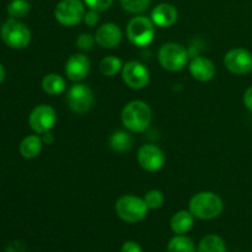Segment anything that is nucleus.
Listing matches in <instances>:
<instances>
[{"label":"nucleus","mask_w":252,"mask_h":252,"mask_svg":"<svg viewBox=\"0 0 252 252\" xmlns=\"http://www.w3.org/2000/svg\"><path fill=\"white\" fill-rule=\"evenodd\" d=\"M224 208L223 201L214 192L203 191L194 194L189 203V211L194 216V218L202 220H211L221 214Z\"/></svg>","instance_id":"f257e3e1"},{"label":"nucleus","mask_w":252,"mask_h":252,"mask_svg":"<svg viewBox=\"0 0 252 252\" xmlns=\"http://www.w3.org/2000/svg\"><path fill=\"white\" fill-rule=\"evenodd\" d=\"M121 121L130 132H144L152 122V108L144 101H130L123 107Z\"/></svg>","instance_id":"f03ea898"},{"label":"nucleus","mask_w":252,"mask_h":252,"mask_svg":"<svg viewBox=\"0 0 252 252\" xmlns=\"http://www.w3.org/2000/svg\"><path fill=\"white\" fill-rule=\"evenodd\" d=\"M116 214L129 224L140 223L147 217L148 207L144 199L133 194L120 197L115 204Z\"/></svg>","instance_id":"7ed1b4c3"},{"label":"nucleus","mask_w":252,"mask_h":252,"mask_svg":"<svg viewBox=\"0 0 252 252\" xmlns=\"http://www.w3.org/2000/svg\"><path fill=\"white\" fill-rule=\"evenodd\" d=\"M0 36L4 43L12 49H24L31 42V31L29 27L20 20L11 17L0 27Z\"/></svg>","instance_id":"20e7f679"},{"label":"nucleus","mask_w":252,"mask_h":252,"mask_svg":"<svg viewBox=\"0 0 252 252\" xmlns=\"http://www.w3.org/2000/svg\"><path fill=\"white\" fill-rule=\"evenodd\" d=\"M155 36V24L147 16H135L128 22L127 37L132 44L137 47H147Z\"/></svg>","instance_id":"39448f33"},{"label":"nucleus","mask_w":252,"mask_h":252,"mask_svg":"<svg viewBox=\"0 0 252 252\" xmlns=\"http://www.w3.org/2000/svg\"><path fill=\"white\" fill-rule=\"evenodd\" d=\"M160 65L169 71H180L189 62V52L184 46L175 42H169L160 47L158 53Z\"/></svg>","instance_id":"423d86ee"},{"label":"nucleus","mask_w":252,"mask_h":252,"mask_svg":"<svg viewBox=\"0 0 252 252\" xmlns=\"http://www.w3.org/2000/svg\"><path fill=\"white\" fill-rule=\"evenodd\" d=\"M85 12L81 0H61L54 9V17L63 26H75L83 21Z\"/></svg>","instance_id":"0eeeda50"},{"label":"nucleus","mask_w":252,"mask_h":252,"mask_svg":"<svg viewBox=\"0 0 252 252\" xmlns=\"http://www.w3.org/2000/svg\"><path fill=\"white\" fill-rule=\"evenodd\" d=\"M57 122V112L52 106L42 103L36 106L29 116V126L36 134L51 132Z\"/></svg>","instance_id":"6e6552de"},{"label":"nucleus","mask_w":252,"mask_h":252,"mask_svg":"<svg viewBox=\"0 0 252 252\" xmlns=\"http://www.w3.org/2000/svg\"><path fill=\"white\" fill-rule=\"evenodd\" d=\"M94 101L95 97L93 90L84 84H74L66 93V102L74 113L81 115L88 112L93 107Z\"/></svg>","instance_id":"1a4fd4ad"},{"label":"nucleus","mask_w":252,"mask_h":252,"mask_svg":"<svg viewBox=\"0 0 252 252\" xmlns=\"http://www.w3.org/2000/svg\"><path fill=\"white\" fill-rule=\"evenodd\" d=\"M121 73L126 85L133 90H142L148 86L150 81V73L148 68L137 61H130L123 64Z\"/></svg>","instance_id":"9d476101"},{"label":"nucleus","mask_w":252,"mask_h":252,"mask_svg":"<svg viewBox=\"0 0 252 252\" xmlns=\"http://www.w3.org/2000/svg\"><path fill=\"white\" fill-rule=\"evenodd\" d=\"M224 65L236 75L249 74L252 70V53L245 48L230 49L224 57Z\"/></svg>","instance_id":"9b49d317"},{"label":"nucleus","mask_w":252,"mask_h":252,"mask_svg":"<svg viewBox=\"0 0 252 252\" xmlns=\"http://www.w3.org/2000/svg\"><path fill=\"white\" fill-rule=\"evenodd\" d=\"M137 159L142 169L148 172H157L165 165V155L159 147L154 144H144L139 148Z\"/></svg>","instance_id":"f8f14e48"},{"label":"nucleus","mask_w":252,"mask_h":252,"mask_svg":"<svg viewBox=\"0 0 252 252\" xmlns=\"http://www.w3.org/2000/svg\"><path fill=\"white\" fill-rule=\"evenodd\" d=\"M90 59L83 53H76L69 57L65 63V75L71 81H81L90 73Z\"/></svg>","instance_id":"ddd939ff"},{"label":"nucleus","mask_w":252,"mask_h":252,"mask_svg":"<svg viewBox=\"0 0 252 252\" xmlns=\"http://www.w3.org/2000/svg\"><path fill=\"white\" fill-rule=\"evenodd\" d=\"M96 43L105 49L116 48L122 41V31L112 22L101 25L95 33Z\"/></svg>","instance_id":"4468645a"},{"label":"nucleus","mask_w":252,"mask_h":252,"mask_svg":"<svg viewBox=\"0 0 252 252\" xmlns=\"http://www.w3.org/2000/svg\"><path fill=\"white\" fill-rule=\"evenodd\" d=\"M189 74L201 83L212 80L216 75V66H214L213 62L201 56H196L192 58V61L189 62Z\"/></svg>","instance_id":"2eb2a0df"},{"label":"nucleus","mask_w":252,"mask_h":252,"mask_svg":"<svg viewBox=\"0 0 252 252\" xmlns=\"http://www.w3.org/2000/svg\"><path fill=\"white\" fill-rule=\"evenodd\" d=\"M177 17H179V12L174 5L161 2L153 9L150 19L153 20L155 26L171 27L177 21Z\"/></svg>","instance_id":"dca6fc26"},{"label":"nucleus","mask_w":252,"mask_h":252,"mask_svg":"<svg viewBox=\"0 0 252 252\" xmlns=\"http://www.w3.org/2000/svg\"><path fill=\"white\" fill-rule=\"evenodd\" d=\"M43 148V140L39 134H30L21 140L19 145V152L25 159H34L38 157Z\"/></svg>","instance_id":"f3484780"},{"label":"nucleus","mask_w":252,"mask_h":252,"mask_svg":"<svg viewBox=\"0 0 252 252\" xmlns=\"http://www.w3.org/2000/svg\"><path fill=\"white\" fill-rule=\"evenodd\" d=\"M193 224L194 216L189 211H185V209L176 212L172 216L171 221H170L171 230L176 235H185L186 233H189L192 226H193Z\"/></svg>","instance_id":"a211bd4d"},{"label":"nucleus","mask_w":252,"mask_h":252,"mask_svg":"<svg viewBox=\"0 0 252 252\" xmlns=\"http://www.w3.org/2000/svg\"><path fill=\"white\" fill-rule=\"evenodd\" d=\"M42 89L48 95L57 96L65 91L66 84L65 80L59 74L49 73L44 75V78L42 79Z\"/></svg>","instance_id":"6ab92c4d"},{"label":"nucleus","mask_w":252,"mask_h":252,"mask_svg":"<svg viewBox=\"0 0 252 252\" xmlns=\"http://www.w3.org/2000/svg\"><path fill=\"white\" fill-rule=\"evenodd\" d=\"M108 142H110V147L113 152L123 154V153L130 150L133 145V138L130 137L129 133L125 132V130H116L111 134Z\"/></svg>","instance_id":"aec40b11"},{"label":"nucleus","mask_w":252,"mask_h":252,"mask_svg":"<svg viewBox=\"0 0 252 252\" xmlns=\"http://www.w3.org/2000/svg\"><path fill=\"white\" fill-rule=\"evenodd\" d=\"M197 252H226V245L219 235L209 234L202 239Z\"/></svg>","instance_id":"412c9836"},{"label":"nucleus","mask_w":252,"mask_h":252,"mask_svg":"<svg viewBox=\"0 0 252 252\" xmlns=\"http://www.w3.org/2000/svg\"><path fill=\"white\" fill-rule=\"evenodd\" d=\"M167 252H196V246L187 236L176 235L167 244Z\"/></svg>","instance_id":"4be33fe9"},{"label":"nucleus","mask_w":252,"mask_h":252,"mask_svg":"<svg viewBox=\"0 0 252 252\" xmlns=\"http://www.w3.org/2000/svg\"><path fill=\"white\" fill-rule=\"evenodd\" d=\"M123 68V63L118 57L107 56L100 62V71L105 76H115Z\"/></svg>","instance_id":"5701e85b"},{"label":"nucleus","mask_w":252,"mask_h":252,"mask_svg":"<svg viewBox=\"0 0 252 252\" xmlns=\"http://www.w3.org/2000/svg\"><path fill=\"white\" fill-rule=\"evenodd\" d=\"M7 15L11 19H24L29 15L31 5L27 0H11L7 5Z\"/></svg>","instance_id":"b1692460"},{"label":"nucleus","mask_w":252,"mask_h":252,"mask_svg":"<svg viewBox=\"0 0 252 252\" xmlns=\"http://www.w3.org/2000/svg\"><path fill=\"white\" fill-rule=\"evenodd\" d=\"M126 11L130 14H140L150 6L152 0H120Z\"/></svg>","instance_id":"393cba45"},{"label":"nucleus","mask_w":252,"mask_h":252,"mask_svg":"<svg viewBox=\"0 0 252 252\" xmlns=\"http://www.w3.org/2000/svg\"><path fill=\"white\" fill-rule=\"evenodd\" d=\"M144 202L147 204L148 209H158L164 204L165 197L160 189H152V191L147 192L144 196Z\"/></svg>","instance_id":"a878e982"},{"label":"nucleus","mask_w":252,"mask_h":252,"mask_svg":"<svg viewBox=\"0 0 252 252\" xmlns=\"http://www.w3.org/2000/svg\"><path fill=\"white\" fill-rule=\"evenodd\" d=\"M95 36H93L91 33H81L76 38V46L81 51H90L95 46Z\"/></svg>","instance_id":"bb28decb"},{"label":"nucleus","mask_w":252,"mask_h":252,"mask_svg":"<svg viewBox=\"0 0 252 252\" xmlns=\"http://www.w3.org/2000/svg\"><path fill=\"white\" fill-rule=\"evenodd\" d=\"M84 4L91 10L96 11H105L111 5L113 4V0H84Z\"/></svg>","instance_id":"cd10ccee"},{"label":"nucleus","mask_w":252,"mask_h":252,"mask_svg":"<svg viewBox=\"0 0 252 252\" xmlns=\"http://www.w3.org/2000/svg\"><path fill=\"white\" fill-rule=\"evenodd\" d=\"M98 20H100V17H98V11H96V10L90 9L88 12H85V15H84V22H85V25H88V26L90 27L96 26Z\"/></svg>","instance_id":"c85d7f7f"},{"label":"nucleus","mask_w":252,"mask_h":252,"mask_svg":"<svg viewBox=\"0 0 252 252\" xmlns=\"http://www.w3.org/2000/svg\"><path fill=\"white\" fill-rule=\"evenodd\" d=\"M121 252H144L143 251L142 246L135 241H126L122 245Z\"/></svg>","instance_id":"c756f323"},{"label":"nucleus","mask_w":252,"mask_h":252,"mask_svg":"<svg viewBox=\"0 0 252 252\" xmlns=\"http://www.w3.org/2000/svg\"><path fill=\"white\" fill-rule=\"evenodd\" d=\"M244 105L246 106V108H248L249 111L252 112V86H250V88L245 91V94H244Z\"/></svg>","instance_id":"7c9ffc66"},{"label":"nucleus","mask_w":252,"mask_h":252,"mask_svg":"<svg viewBox=\"0 0 252 252\" xmlns=\"http://www.w3.org/2000/svg\"><path fill=\"white\" fill-rule=\"evenodd\" d=\"M42 140H43V144L51 145L52 143L54 142V138H53V135L51 134V132H48V133H44V134H42Z\"/></svg>","instance_id":"2f4dec72"},{"label":"nucleus","mask_w":252,"mask_h":252,"mask_svg":"<svg viewBox=\"0 0 252 252\" xmlns=\"http://www.w3.org/2000/svg\"><path fill=\"white\" fill-rule=\"evenodd\" d=\"M5 76H6V71H5L4 65L0 63V84H2V81L5 80Z\"/></svg>","instance_id":"473e14b6"}]
</instances>
